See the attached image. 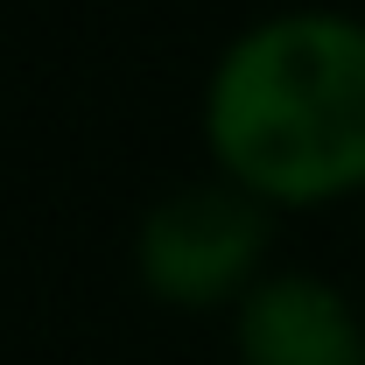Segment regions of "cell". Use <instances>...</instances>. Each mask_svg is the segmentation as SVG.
<instances>
[{
  "instance_id": "1",
  "label": "cell",
  "mask_w": 365,
  "mask_h": 365,
  "mask_svg": "<svg viewBox=\"0 0 365 365\" xmlns=\"http://www.w3.org/2000/svg\"><path fill=\"white\" fill-rule=\"evenodd\" d=\"M218 176L260 204H330L365 190V21L295 7L253 21L204 91Z\"/></svg>"
},
{
  "instance_id": "2",
  "label": "cell",
  "mask_w": 365,
  "mask_h": 365,
  "mask_svg": "<svg viewBox=\"0 0 365 365\" xmlns=\"http://www.w3.org/2000/svg\"><path fill=\"white\" fill-rule=\"evenodd\" d=\"M260 253H267V204L246 197L239 182H197L155 204L140 225V281L176 309L246 295Z\"/></svg>"
},
{
  "instance_id": "3",
  "label": "cell",
  "mask_w": 365,
  "mask_h": 365,
  "mask_svg": "<svg viewBox=\"0 0 365 365\" xmlns=\"http://www.w3.org/2000/svg\"><path fill=\"white\" fill-rule=\"evenodd\" d=\"M239 365H365V323L323 274H267L239 295Z\"/></svg>"
}]
</instances>
